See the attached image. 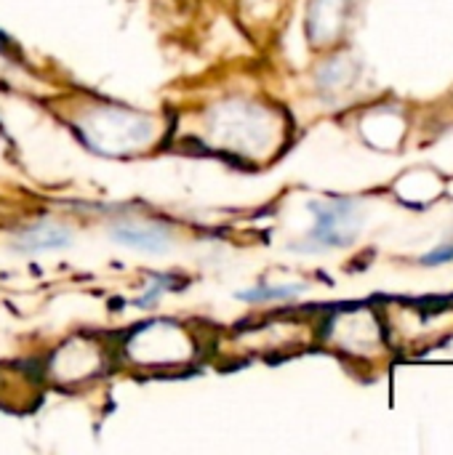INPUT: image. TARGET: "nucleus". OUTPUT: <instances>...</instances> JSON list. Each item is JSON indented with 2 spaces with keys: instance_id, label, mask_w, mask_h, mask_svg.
<instances>
[{
  "instance_id": "obj_1",
  "label": "nucleus",
  "mask_w": 453,
  "mask_h": 455,
  "mask_svg": "<svg viewBox=\"0 0 453 455\" xmlns=\"http://www.w3.org/2000/svg\"><path fill=\"white\" fill-rule=\"evenodd\" d=\"M208 149L240 157L267 160L278 152L283 139V117L256 99H222L200 117V136Z\"/></svg>"
},
{
  "instance_id": "obj_2",
  "label": "nucleus",
  "mask_w": 453,
  "mask_h": 455,
  "mask_svg": "<svg viewBox=\"0 0 453 455\" xmlns=\"http://www.w3.org/2000/svg\"><path fill=\"white\" fill-rule=\"evenodd\" d=\"M69 125L93 155L115 160L147 152L160 136L152 115L109 101H88L69 115Z\"/></svg>"
},
{
  "instance_id": "obj_3",
  "label": "nucleus",
  "mask_w": 453,
  "mask_h": 455,
  "mask_svg": "<svg viewBox=\"0 0 453 455\" xmlns=\"http://www.w3.org/2000/svg\"><path fill=\"white\" fill-rule=\"evenodd\" d=\"M123 355L144 371H179L198 357V341L190 328L174 320H155L125 339Z\"/></svg>"
},
{
  "instance_id": "obj_4",
  "label": "nucleus",
  "mask_w": 453,
  "mask_h": 455,
  "mask_svg": "<svg viewBox=\"0 0 453 455\" xmlns=\"http://www.w3.org/2000/svg\"><path fill=\"white\" fill-rule=\"evenodd\" d=\"M310 211L315 216V224L299 245H291V251L323 253L331 248H344L358 237L360 221H358L355 200L342 197V200H328V203H310Z\"/></svg>"
},
{
  "instance_id": "obj_5",
  "label": "nucleus",
  "mask_w": 453,
  "mask_h": 455,
  "mask_svg": "<svg viewBox=\"0 0 453 455\" xmlns=\"http://www.w3.org/2000/svg\"><path fill=\"white\" fill-rule=\"evenodd\" d=\"M107 363H109L107 352L96 339L75 336L48 357L45 373L59 387H80V384L101 376Z\"/></svg>"
},
{
  "instance_id": "obj_6",
  "label": "nucleus",
  "mask_w": 453,
  "mask_h": 455,
  "mask_svg": "<svg viewBox=\"0 0 453 455\" xmlns=\"http://www.w3.org/2000/svg\"><path fill=\"white\" fill-rule=\"evenodd\" d=\"M109 237L123 248L150 256H163L174 245L171 229L160 221H147V219H120L109 227Z\"/></svg>"
},
{
  "instance_id": "obj_7",
  "label": "nucleus",
  "mask_w": 453,
  "mask_h": 455,
  "mask_svg": "<svg viewBox=\"0 0 453 455\" xmlns=\"http://www.w3.org/2000/svg\"><path fill=\"white\" fill-rule=\"evenodd\" d=\"M75 240L72 229L56 221H35L29 227H24L16 240H13V251L24 253V256H40V253H51V251H64L69 248Z\"/></svg>"
},
{
  "instance_id": "obj_8",
  "label": "nucleus",
  "mask_w": 453,
  "mask_h": 455,
  "mask_svg": "<svg viewBox=\"0 0 453 455\" xmlns=\"http://www.w3.org/2000/svg\"><path fill=\"white\" fill-rule=\"evenodd\" d=\"M352 0H312L307 13V29L315 43H326L342 32Z\"/></svg>"
},
{
  "instance_id": "obj_9",
  "label": "nucleus",
  "mask_w": 453,
  "mask_h": 455,
  "mask_svg": "<svg viewBox=\"0 0 453 455\" xmlns=\"http://www.w3.org/2000/svg\"><path fill=\"white\" fill-rule=\"evenodd\" d=\"M307 291L304 283H288V285H251L246 291H238L235 299L243 304H270V301H294L296 296H302Z\"/></svg>"
},
{
  "instance_id": "obj_10",
  "label": "nucleus",
  "mask_w": 453,
  "mask_h": 455,
  "mask_svg": "<svg viewBox=\"0 0 453 455\" xmlns=\"http://www.w3.org/2000/svg\"><path fill=\"white\" fill-rule=\"evenodd\" d=\"M174 285H176V280H174L171 275H155L152 283L147 285V291H144L139 299H133V307H136V309H152V307H158L160 299H163L168 291H174Z\"/></svg>"
},
{
  "instance_id": "obj_11",
  "label": "nucleus",
  "mask_w": 453,
  "mask_h": 455,
  "mask_svg": "<svg viewBox=\"0 0 453 455\" xmlns=\"http://www.w3.org/2000/svg\"><path fill=\"white\" fill-rule=\"evenodd\" d=\"M451 259H453V245H446V248H435L433 253H427V256L422 259V264L435 267V264H446V261H451Z\"/></svg>"
}]
</instances>
